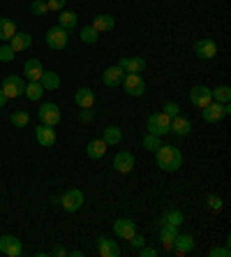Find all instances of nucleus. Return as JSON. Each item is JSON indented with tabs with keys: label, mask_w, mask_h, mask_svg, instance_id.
<instances>
[{
	"label": "nucleus",
	"mask_w": 231,
	"mask_h": 257,
	"mask_svg": "<svg viewBox=\"0 0 231 257\" xmlns=\"http://www.w3.org/2000/svg\"><path fill=\"white\" fill-rule=\"evenodd\" d=\"M24 95L28 97V100H40V97L44 95V88H42L40 81H30V84H26Z\"/></svg>",
	"instance_id": "cd10ccee"
},
{
	"label": "nucleus",
	"mask_w": 231,
	"mask_h": 257,
	"mask_svg": "<svg viewBox=\"0 0 231 257\" xmlns=\"http://www.w3.org/2000/svg\"><path fill=\"white\" fill-rule=\"evenodd\" d=\"M97 35H100V33H97L93 26H86V28H81V42L83 44H95L97 42Z\"/></svg>",
	"instance_id": "473e14b6"
},
{
	"label": "nucleus",
	"mask_w": 231,
	"mask_h": 257,
	"mask_svg": "<svg viewBox=\"0 0 231 257\" xmlns=\"http://www.w3.org/2000/svg\"><path fill=\"white\" fill-rule=\"evenodd\" d=\"M14 54H17V51H14L10 44L0 47V60H3V63H10V60H14Z\"/></svg>",
	"instance_id": "e433bc0d"
},
{
	"label": "nucleus",
	"mask_w": 231,
	"mask_h": 257,
	"mask_svg": "<svg viewBox=\"0 0 231 257\" xmlns=\"http://www.w3.org/2000/svg\"><path fill=\"white\" fill-rule=\"evenodd\" d=\"M5 102H7V95H5V93H3V90H0V109L5 107Z\"/></svg>",
	"instance_id": "49530a36"
},
{
	"label": "nucleus",
	"mask_w": 231,
	"mask_h": 257,
	"mask_svg": "<svg viewBox=\"0 0 231 257\" xmlns=\"http://www.w3.org/2000/svg\"><path fill=\"white\" fill-rule=\"evenodd\" d=\"M14 33H17V28H14L12 21L5 17H0V40H10Z\"/></svg>",
	"instance_id": "2f4dec72"
},
{
	"label": "nucleus",
	"mask_w": 231,
	"mask_h": 257,
	"mask_svg": "<svg viewBox=\"0 0 231 257\" xmlns=\"http://www.w3.org/2000/svg\"><path fill=\"white\" fill-rule=\"evenodd\" d=\"M42 72H44V67H42V63H40L37 58L26 60V65H24V74L28 77V81H40Z\"/></svg>",
	"instance_id": "412c9836"
},
{
	"label": "nucleus",
	"mask_w": 231,
	"mask_h": 257,
	"mask_svg": "<svg viewBox=\"0 0 231 257\" xmlns=\"http://www.w3.org/2000/svg\"><path fill=\"white\" fill-rule=\"evenodd\" d=\"M54 255H58V257H65V255H70V252L63 248V245H58V248H54Z\"/></svg>",
	"instance_id": "a18cd8bd"
},
{
	"label": "nucleus",
	"mask_w": 231,
	"mask_h": 257,
	"mask_svg": "<svg viewBox=\"0 0 231 257\" xmlns=\"http://www.w3.org/2000/svg\"><path fill=\"white\" fill-rule=\"evenodd\" d=\"M173 248H176V255H187V252L194 248V236L192 234H176L173 239Z\"/></svg>",
	"instance_id": "f3484780"
},
{
	"label": "nucleus",
	"mask_w": 231,
	"mask_h": 257,
	"mask_svg": "<svg viewBox=\"0 0 231 257\" xmlns=\"http://www.w3.org/2000/svg\"><path fill=\"white\" fill-rule=\"evenodd\" d=\"M178 234V227L176 225H169V222H162V229H160V241L164 245L166 250H171L173 248V239H176Z\"/></svg>",
	"instance_id": "6ab92c4d"
},
{
	"label": "nucleus",
	"mask_w": 231,
	"mask_h": 257,
	"mask_svg": "<svg viewBox=\"0 0 231 257\" xmlns=\"http://www.w3.org/2000/svg\"><path fill=\"white\" fill-rule=\"evenodd\" d=\"M10 123H12L14 127H26V125L30 123L28 111H24V109H19V111H14V114L10 116Z\"/></svg>",
	"instance_id": "c85d7f7f"
},
{
	"label": "nucleus",
	"mask_w": 231,
	"mask_h": 257,
	"mask_svg": "<svg viewBox=\"0 0 231 257\" xmlns=\"http://www.w3.org/2000/svg\"><path fill=\"white\" fill-rule=\"evenodd\" d=\"M79 118H81L83 123H86V120H93V111H90V109H83V114L79 116Z\"/></svg>",
	"instance_id": "c03bdc74"
},
{
	"label": "nucleus",
	"mask_w": 231,
	"mask_h": 257,
	"mask_svg": "<svg viewBox=\"0 0 231 257\" xmlns=\"http://www.w3.org/2000/svg\"><path fill=\"white\" fill-rule=\"evenodd\" d=\"M155 160H157V167H162L164 172H178L183 165V153L176 146H160L155 151Z\"/></svg>",
	"instance_id": "f257e3e1"
},
{
	"label": "nucleus",
	"mask_w": 231,
	"mask_h": 257,
	"mask_svg": "<svg viewBox=\"0 0 231 257\" xmlns=\"http://www.w3.org/2000/svg\"><path fill=\"white\" fill-rule=\"evenodd\" d=\"M190 130H192V123L187 118H183V116H176V118H171V132H176L178 137L190 135Z\"/></svg>",
	"instance_id": "393cba45"
},
{
	"label": "nucleus",
	"mask_w": 231,
	"mask_h": 257,
	"mask_svg": "<svg viewBox=\"0 0 231 257\" xmlns=\"http://www.w3.org/2000/svg\"><path fill=\"white\" fill-rule=\"evenodd\" d=\"M208 206H210L213 211H219L222 209V199L219 197H208Z\"/></svg>",
	"instance_id": "79ce46f5"
},
{
	"label": "nucleus",
	"mask_w": 231,
	"mask_h": 257,
	"mask_svg": "<svg viewBox=\"0 0 231 257\" xmlns=\"http://www.w3.org/2000/svg\"><path fill=\"white\" fill-rule=\"evenodd\" d=\"M58 21H60V24H58L60 28L72 30L74 26H77L79 19H77V12H60V19H58Z\"/></svg>",
	"instance_id": "c756f323"
},
{
	"label": "nucleus",
	"mask_w": 231,
	"mask_h": 257,
	"mask_svg": "<svg viewBox=\"0 0 231 257\" xmlns=\"http://www.w3.org/2000/svg\"><path fill=\"white\" fill-rule=\"evenodd\" d=\"M194 54L201 60H210L217 56V44H215L213 40H199V42L194 44Z\"/></svg>",
	"instance_id": "4468645a"
},
{
	"label": "nucleus",
	"mask_w": 231,
	"mask_h": 257,
	"mask_svg": "<svg viewBox=\"0 0 231 257\" xmlns=\"http://www.w3.org/2000/svg\"><path fill=\"white\" fill-rule=\"evenodd\" d=\"M90 26H93L97 33H107V30H111L113 26H116V19H113L111 14H97Z\"/></svg>",
	"instance_id": "5701e85b"
},
{
	"label": "nucleus",
	"mask_w": 231,
	"mask_h": 257,
	"mask_svg": "<svg viewBox=\"0 0 231 257\" xmlns=\"http://www.w3.org/2000/svg\"><path fill=\"white\" fill-rule=\"evenodd\" d=\"M60 204H63L65 211L74 213V211H79L83 206V192L81 190H67L65 195H63V199H60Z\"/></svg>",
	"instance_id": "1a4fd4ad"
},
{
	"label": "nucleus",
	"mask_w": 231,
	"mask_h": 257,
	"mask_svg": "<svg viewBox=\"0 0 231 257\" xmlns=\"http://www.w3.org/2000/svg\"><path fill=\"white\" fill-rule=\"evenodd\" d=\"M86 153H88L90 160H100V158L107 153V144H104V139H93V142H88Z\"/></svg>",
	"instance_id": "b1692460"
},
{
	"label": "nucleus",
	"mask_w": 231,
	"mask_h": 257,
	"mask_svg": "<svg viewBox=\"0 0 231 257\" xmlns=\"http://www.w3.org/2000/svg\"><path fill=\"white\" fill-rule=\"evenodd\" d=\"M123 77L125 72L120 70L118 65H111L104 70V74H102V81H104V86H109V88H116V86L123 84Z\"/></svg>",
	"instance_id": "2eb2a0df"
},
{
	"label": "nucleus",
	"mask_w": 231,
	"mask_h": 257,
	"mask_svg": "<svg viewBox=\"0 0 231 257\" xmlns=\"http://www.w3.org/2000/svg\"><path fill=\"white\" fill-rule=\"evenodd\" d=\"M160 146H162V137H155V135H150V132L143 137V149H148V151H153L155 153Z\"/></svg>",
	"instance_id": "72a5a7b5"
},
{
	"label": "nucleus",
	"mask_w": 231,
	"mask_h": 257,
	"mask_svg": "<svg viewBox=\"0 0 231 257\" xmlns=\"http://www.w3.org/2000/svg\"><path fill=\"white\" fill-rule=\"evenodd\" d=\"M118 67L127 74H141L146 70V60L141 56H132V58H120L118 60Z\"/></svg>",
	"instance_id": "9b49d317"
},
{
	"label": "nucleus",
	"mask_w": 231,
	"mask_h": 257,
	"mask_svg": "<svg viewBox=\"0 0 231 257\" xmlns=\"http://www.w3.org/2000/svg\"><path fill=\"white\" fill-rule=\"evenodd\" d=\"M74 100H77V104L81 109H93V104H95V93L83 86V88H79L77 93H74Z\"/></svg>",
	"instance_id": "aec40b11"
},
{
	"label": "nucleus",
	"mask_w": 231,
	"mask_h": 257,
	"mask_svg": "<svg viewBox=\"0 0 231 257\" xmlns=\"http://www.w3.org/2000/svg\"><path fill=\"white\" fill-rule=\"evenodd\" d=\"M123 86H125V93L132 97H141L146 93V81H143L139 74H127L123 77Z\"/></svg>",
	"instance_id": "423d86ee"
},
{
	"label": "nucleus",
	"mask_w": 231,
	"mask_h": 257,
	"mask_svg": "<svg viewBox=\"0 0 231 257\" xmlns=\"http://www.w3.org/2000/svg\"><path fill=\"white\" fill-rule=\"evenodd\" d=\"M0 252L7 257H19L24 252L21 241H19L17 236H0Z\"/></svg>",
	"instance_id": "ddd939ff"
},
{
	"label": "nucleus",
	"mask_w": 231,
	"mask_h": 257,
	"mask_svg": "<svg viewBox=\"0 0 231 257\" xmlns=\"http://www.w3.org/2000/svg\"><path fill=\"white\" fill-rule=\"evenodd\" d=\"M67 0H47V7L51 10V12H58V10H63L65 7Z\"/></svg>",
	"instance_id": "58836bf2"
},
{
	"label": "nucleus",
	"mask_w": 231,
	"mask_h": 257,
	"mask_svg": "<svg viewBox=\"0 0 231 257\" xmlns=\"http://www.w3.org/2000/svg\"><path fill=\"white\" fill-rule=\"evenodd\" d=\"M210 93H213L215 102H219V104H229V100H231V88L229 86H219V88L210 90Z\"/></svg>",
	"instance_id": "7c9ffc66"
},
{
	"label": "nucleus",
	"mask_w": 231,
	"mask_h": 257,
	"mask_svg": "<svg viewBox=\"0 0 231 257\" xmlns=\"http://www.w3.org/2000/svg\"><path fill=\"white\" fill-rule=\"evenodd\" d=\"M146 127H148L150 135H155V137H164V135H169L171 132V118L162 111V114H153L148 118V123H146Z\"/></svg>",
	"instance_id": "f03ea898"
},
{
	"label": "nucleus",
	"mask_w": 231,
	"mask_h": 257,
	"mask_svg": "<svg viewBox=\"0 0 231 257\" xmlns=\"http://www.w3.org/2000/svg\"><path fill=\"white\" fill-rule=\"evenodd\" d=\"M113 234L118 236V239H125V241H130L132 236L136 234V222L127 220V218H120V220L113 222Z\"/></svg>",
	"instance_id": "9d476101"
},
{
	"label": "nucleus",
	"mask_w": 231,
	"mask_h": 257,
	"mask_svg": "<svg viewBox=\"0 0 231 257\" xmlns=\"http://www.w3.org/2000/svg\"><path fill=\"white\" fill-rule=\"evenodd\" d=\"M190 102L194 104V107L203 109L206 104H210V102H213V93H210V88H208V86H194V88L190 90Z\"/></svg>",
	"instance_id": "6e6552de"
},
{
	"label": "nucleus",
	"mask_w": 231,
	"mask_h": 257,
	"mask_svg": "<svg viewBox=\"0 0 231 257\" xmlns=\"http://www.w3.org/2000/svg\"><path fill=\"white\" fill-rule=\"evenodd\" d=\"M30 44H33V37H30L28 33H14V35L10 37V47H12L14 51H26V49H30Z\"/></svg>",
	"instance_id": "4be33fe9"
},
{
	"label": "nucleus",
	"mask_w": 231,
	"mask_h": 257,
	"mask_svg": "<svg viewBox=\"0 0 231 257\" xmlns=\"http://www.w3.org/2000/svg\"><path fill=\"white\" fill-rule=\"evenodd\" d=\"M37 116H40V120L44 125L56 127L60 123V109H58V104H54V102H44L40 107V111H37Z\"/></svg>",
	"instance_id": "39448f33"
},
{
	"label": "nucleus",
	"mask_w": 231,
	"mask_h": 257,
	"mask_svg": "<svg viewBox=\"0 0 231 257\" xmlns=\"http://www.w3.org/2000/svg\"><path fill=\"white\" fill-rule=\"evenodd\" d=\"M35 137H37V144H40V146H54L56 144V130L51 125H44V123H42L40 127H37L35 130Z\"/></svg>",
	"instance_id": "a211bd4d"
},
{
	"label": "nucleus",
	"mask_w": 231,
	"mask_h": 257,
	"mask_svg": "<svg viewBox=\"0 0 231 257\" xmlns=\"http://www.w3.org/2000/svg\"><path fill=\"white\" fill-rule=\"evenodd\" d=\"M231 111V107L229 104H219V102H210V104H206L203 107V111H201V116H203V120L206 123H217V120H222L226 114Z\"/></svg>",
	"instance_id": "7ed1b4c3"
},
{
	"label": "nucleus",
	"mask_w": 231,
	"mask_h": 257,
	"mask_svg": "<svg viewBox=\"0 0 231 257\" xmlns=\"http://www.w3.org/2000/svg\"><path fill=\"white\" fill-rule=\"evenodd\" d=\"M139 255L141 257H157V250H155V248H146V245H141V248H139Z\"/></svg>",
	"instance_id": "ea45409f"
},
{
	"label": "nucleus",
	"mask_w": 231,
	"mask_h": 257,
	"mask_svg": "<svg viewBox=\"0 0 231 257\" xmlns=\"http://www.w3.org/2000/svg\"><path fill=\"white\" fill-rule=\"evenodd\" d=\"M40 84L44 90H56V88H60V77L56 72H42Z\"/></svg>",
	"instance_id": "a878e982"
},
{
	"label": "nucleus",
	"mask_w": 231,
	"mask_h": 257,
	"mask_svg": "<svg viewBox=\"0 0 231 257\" xmlns=\"http://www.w3.org/2000/svg\"><path fill=\"white\" fill-rule=\"evenodd\" d=\"M231 252H229V248H213L210 250V257H229Z\"/></svg>",
	"instance_id": "a19ab883"
},
{
	"label": "nucleus",
	"mask_w": 231,
	"mask_h": 257,
	"mask_svg": "<svg viewBox=\"0 0 231 257\" xmlns=\"http://www.w3.org/2000/svg\"><path fill=\"white\" fill-rule=\"evenodd\" d=\"M30 10H33V14H35V17H44V14L49 12L47 0H33V7H30Z\"/></svg>",
	"instance_id": "c9c22d12"
},
{
	"label": "nucleus",
	"mask_w": 231,
	"mask_h": 257,
	"mask_svg": "<svg viewBox=\"0 0 231 257\" xmlns=\"http://www.w3.org/2000/svg\"><path fill=\"white\" fill-rule=\"evenodd\" d=\"M97 250H100L102 257H118L120 245L113 239H109V236H100V239H97Z\"/></svg>",
	"instance_id": "dca6fc26"
},
{
	"label": "nucleus",
	"mask_w": 231,
	"mask_h": 257,
	"mask_svg": "<svg viewBox=\"0 0 231 257\" xmlns=\"http://www.w3.org/2000/svg\"><path fill=\"white\" fill-rule=\"evenodd\" d=\"M3 93L7 95V100L10 97H21L24 95V90H26V84H24V79L17 77V74H10V77L3 79Z\"/></svg>",
	"instance_id": "20e7f679"
},
{
	"label": "nucleus",
	"mask_w": 231,
	"mask_h": 257,
	"mask_svg": "<svg viewBox=\"0 0 231 257\" xmlns=\"http://www.w3.org/2000/svg\"><path fill=\"white\" fill-rule=\"evenodd\" d=\"M162 222H169V225H180L183 222V213L180 211H169V213H164L162 215Z\"/></svg>",
	"instance_id": "f704fd0d"
},
{
	"label": "nucleus",
	"mask_w": 231,
	"mask_h": 257,
	"mask_svg": "<svg viewBox=\"0 0 231 257\" xmlns=\"http://www.w3.org/2000/svg\"><path fill=\"white\" fill-rule=\"evenodd\" d=\"M67 30L60 28V26H51L47 30V44L51 49H65L67 47Z\"/></svg>",
	"instance_id": "0eeeda50"
},
{
	"label": "nucleus",
	"mask_w": 231,
	"mask_h": 257,
	"mask_svg": "<svg viewBox=\"0 0 231 257\" xmlns=\"http://www.w3.org/2000/svg\"><path fill=\"white\" fill-rule=\"evenodd\" d=\"M104 144L107 146H116V144H120V139H123V130H120L118 125H109L107 130H104Z\"/></svg>",
	"instance_id": "bb28decb"
},
{
	"label": "nucleus",
	"mask_w": 231,
	"mask_h": 257,
	"mask_svg": "<svg viewBox=\"0 0 231 257\" xmlns=\"http://www.w3.org/2000/svg\"><path fill=\"white\" fill-rule=\"evenodd\" d=\"M162 111H164V114L169 116V118H176V116H178V111H180V109H178V104H176V102H166V104H164V109H162Z\"/></svg>",
	"instance_id": "4c0bfd02"
},
{
	"label": "nucleus",
	"mask_w": 231,
	"mask_h": 257,
	"mask_svg": "<svg viewBox=\"0 0 231 257\" xmlns=\"http://www.w3.org/2000/svg\"><path fill=\"white\" fill-rule=\"evenodd\" d=\"M130 241H132V245H134V248H141V245H146V239H143L141 234H134Z\"/></svg>",
	"instance_id": "37998d69"
},
{
	"label": "nucleus",
	"mask_w": 231,
	"mask_h": 257,
	"mask_svg": "<svg viewBox=\"0 0 231 257\" xmlns=\"http://www.w3.org/2000/svg\"><path fill=\"white\" fill-rule=\"evenodd\" d=\"M113 169L120 174H130L132 169H134V156H132L130 151L116 153V158H113Z\"/></svg>",
	"instance_id": "f8f14e48"
}]
</instances>
